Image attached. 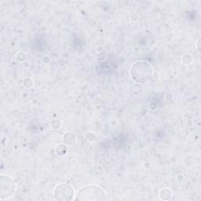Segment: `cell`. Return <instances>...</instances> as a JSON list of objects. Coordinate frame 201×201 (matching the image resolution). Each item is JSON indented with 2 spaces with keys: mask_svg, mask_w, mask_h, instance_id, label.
<instances>
[{
  "mask_svg": "<svg viewBox=\"0 0 201 201\" xmlns=\"http://www.w3.org/2000/svg\"><path fill=\"white\" fill-rule=\"evenodd\" d=\"M74 199L80 201L107 200V193L101 187L94 184L84 185L77 191Z\"/></svg>",
  "mask_w": 201,
  "mask_h": 201,
  "instance_id": "obj_1",
  "label": "cell"
},
{
  "mask_svg": "<svg viewBox=\"0 0 201 201\" xmlns=\"http://www.w3.org/2000/svg\"><path fill=\"white\" fill-rule=\"evenodd\" d=\"M130 74L134 82L143 84L151 80L153 74V69L152 65L146 61H139L131 66Z\"/></svg>",
  "mask_w": 201,
  "mask_h": 201,
  "instance_id": "obj_2",
  "label": "cell"
},
{
  "mask_svg": "<svg viewBox=\"0 0 201 201\" xmlns=\"http://www.w3.org/2000/svg\"><path fill=\"white\" fill-rule=\"evenodd\" d=\"M54 199L59 201H69L74 199L75 196V189L71 185L67 183L58 184L53 191Z\"/></svg>",
  "mask_w": 201,
  "mask_h": 201,
  "instance_id": "obj_3",
  "label": "cell"
},
{
  "mask_svg": "<svg viewBox=\"0 0 201 201\" xmlns=\"http://www.w3.org/2000/svg\"><path fill=\"white\" fill-rule=\"evenodd\" d=\"M0 188H1L0 199L1 200L8 199L12 197L16 192V182L9 175L2 174L0 180Z\"/></svg>",
  "mask_w": 201,
  "mask_h": 201,
  "instance_id": "obj_4",
  "label": "cell"
},
{
  "mask_svg": "<svg viewBox=\"0 0 201 201\" xmlns=\"http://www.w3.org/2000/svg\"><path fill=\"white\" fill-rule=\"evenodd\" d=\"M63 139L66 145H72L76 142V135L72 132H68L64 134Z\"/></svg>",
  "mask_w": 201,
  "mask_h": 201,
  "instance_id": "obj_5",
  "label": "cell"
},
{
  "mask_svg": "<svg viewBox=\"0 0 201 201\" xmlns=\"http://www.w3.org/2000/svg\"><path fill=\"white\" fill-rule=\"evenodd\" d=\"M160 198L161 199H171V196H172V192L168 188H163V189L160 190Z\"/></svg>",
  "mask_w": 201,
  "mask_h": 201,
  "instance_id": "obj_6",
  "label": "cell"
},
{
  "mask_svg": "<svg viewBox=\"0 0 201 201\" xmlns=\"http://www.w3.org/2000/svg\"><path fill=\"white\" fill-rule=\"evenodd\" d=\"M56 150V153L59 156H64L67 153L68 147L65 144H60L55 148Z\"/></svg>",
  "mask_w": 201,
  "mask_h": 201,
  "instance_id": "obj_7",
  "label": "cell"
},
{
  "mask_svg": "<svg viewBox=\"0 0 201 201\" xmlns=\"http://www.w3.org/2000/svg\"><path fill=\"white\" fill-rule=\"evenodd\" d=\"M182 62L185 64H190L193 62V57L190 54H185L182 57Z\"/></svg>",
  "mask_w": 201,
  "mask_h": 201,
  "instance_id": "obj_8",
  "label": "cell"
},
{
  "mask_svg": "<svg viewBox=\"0 0 201 201\" xmlns=\"http://www.w3.org/2000/svg\"><path fill=\"white\" fill-rule=\"evenodd\" d=\"M61 126V123L59 120H54L51 123V127L54 130L60 129Z\"/></svg>",
  "mask_w": 201,
  "mask_h": 201,
  "instance_id": "obj_9",
  "label": "cell"
},
{
  "mask_svg": "<svg viewBox=\"0 0 201 201\" xmlns=\"http://www.w3.org/2000/svg\"><path fill=\"white\" fill-rule=\"evenodd\" d=\"M28 83H30V84L33 85L34 84V82L33 80H32V79H29V78H27L25 79V80H24V85L26 86V87H28Z\"/></svg>",
  "mask_w": 201,
  "mask_h": 201,
  "instance_id": "obj_10",
  "label": "cell"
},
{
  "mask_svg": "<svg viewBox=\"0 0 201 201\" xmlns=\"http://www.w3.org/2000/svg\"><path fill=\"white\" fill-rule=\"evenodd\" d=\"M199 42H200V39H198L197 43H196V49H197V51L198 52H200V50H199Z\"/></svg>",
  "mask_w": 201,
  "mask_h": 201,
  "instance_id": "obj_11",
  "label": "cell"
}]
</instances>
